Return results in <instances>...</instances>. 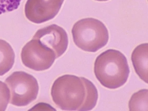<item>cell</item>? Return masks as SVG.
<instances>
[{
  "label": "cell",
  "mask_w": 148,
  "mask_h": 111,
  "mask_svg": "<svg viewBox=\"0 0 148 111\" xmlns=\"http://www.w3.org/2000/svg\"><path fill=\"white\" fill-rule=\"evenodd\" d=\"M10 99V91L8 86L0 81V111L5 110Z\"/></svg>",
  "instance_id": "12"
},
{
  "label": "cell",
  "mask_w": 148,
  "mask_h": 111,
  "mask_svg": "<svg viewBox=\"0 0 148 111\" xmlns=\"http://www.w3.org/2000/svg\"><path fill=\"white\" fill-rule=\"evenodd\" d=\"M5 84L10 91L11 104L26 106L37 99L39 85L32 75L24 71H15L6 78Z\"/></svg>",
  "instance_id": "4"
},
{
  "label": "cell",
  "mask_w": 148,
  "mask_h": 111,
  "mask_svg": "<svg viewBox=\"0 0 148 111\" xmlns=\"http://www.w3.org/2000/svg\"><path fill=\"white\" fill-rule=\"evenodd\" d=\"M148 89H142L135 93L129 102L130 111H148Z\"/></svg>",
  "instance_id": "11"
},
{
  "label": "cell",
  "mask_w": 148,
  "mask_h": 111,
  "mask_svg": "<svg viewBox=\"0 0 148 111\" xmlns=\"http://www.w3.org/2000/svg\"><path fill=\"white\" fill-rule=\"evenodd\" d=\"M95 1H106L108 0H95Z\"/></svg>",
  "instance_id": "14"
},
{
  "label": "cell",
  "mask_w": 148,
  "mask_h": 111,
  "mask_svg": "<svg viewBox=\"0 0 148 111\" xmlns=\"http://www.w3.org/2000/svg\"><path fill=\"white\" fill-rule=\"evenodd\" d=\"M77 47L89 52H95L108 43L109 35L104 24L93 18H84L74 24L71 30Z\"/></svg>",
  "instance_id": "3"
},
{
  "label": "cell",
  "mask_w": 148,
  "mask_h": 111,
  "mask_svg": "<svg viewBox=\"0 0 148 111\" xmlns=\"http://www.w3.org/2000/svg\"><path fill=\"white\" fill-rule=\"evenodd\" d=\"M33 39L39 40L46 47L53 51L56 58L65 53L69 45L66 31L56 24L39 29L35 34Z\"/></svg>",
  "instance_id": "7"
},
{
  "label": "cell",
  "mask_w": 148,
  "mask_h": 111,
  "mask_svg": "<svg viewBox=\"0 0 148 111\" xmlns=\"http://www.w3.org/2000/svg\"><path fill=\"white\" fill-rule=\"evenodd\" d=\"M51 95L53 102L62 110L80 111L87 91L82 77L65 75L54 82Z\"/></svg>",
  "instance_id": "2"
},
{
  "label": "cell",
  "mask_w": 148,
  "mask_h": 111,
  "mask_svg": "<svg viewBox=\"0 0 148 111\" xmlns=\"http://www.w3.org/2000/svg\"><path fill=\"white\" fill-rule=\"evenodd\" d=\"M15 57L11 45L5 40L0 39V76L11 70L15 62Z\"/></svg>",
  "instance_id": "9"
},
{
  "label": "cell",
  "mask_w": 148,
  "mask_h": 111,
  "mask_svg": "<svg viewBox=\"0 0 148 111\" xmlns=\"http://www.w3.org/2000/svg\"><path fill=\"white\" fill-rule=\"evenodd\" d=\"M86 88L87 95L85 102L82 106L80 111H90L95 107L98 99V92L95 86L90 80L82 77Z\"/></svg>",
  "instance_id": "10"
},
{
  "label": "cell",
  "mask_w": 148,
  "mask_h": 111,
  "mask_svg": "<svg viewBox=\"0 0 148 111\" xmlns=\"http://www.w3.org/2000/svg\"><path fill=\"white\" fill-rule=\"evenodd\" d=\"M21 58L27 67L35 71H43L50 68L56 57L53 51L32 38L22 49Z\"/></svg>",
  "instance_id": "5"
},
{
  "label": "cell",
  "mask_w": 148,
  "mask_h": 111,
  "mask_svg": "<svg viewBox=\"0 0 148 111\" xmlns=\"http://www.w3.org/2000/svg\"><path fill=\"white\" fill-rule=\"evenodd\" d=\"M64 0H27L25 13L29 21L41 24L56 17Z\"/></svg>",
  "instance_id": "6"
},
{
  "label": "cell",
  "mask_w": 148,
  "mask_h": 111,
  "mask_svg": "<svg viewBox=\"0 0 148 111\" xmlns=\"http://www.w3.org/2000/svg\"><path fill=\"white\" fill-rule=\"evenodd\" d=\"M22 0H0V15L17 9Z\"/></svg>",
  "instance_id": "13"
},
{
  "label": "cell",
  "mask_w": 148,
  "mask_h": 111,
  "mask_svg": "<svg viewBox=\"0 0 148 111\" xmlns=\"http://www.w3.org/2000/svg\"><path fill=\"white\" fill-rule=\"evenodd\" d=\"M132 61L135 71L141 79L148 82V45L143 43L137 46L132 52Z\"/></svg>",
  "instance_id": "8"
},
{
  "label": "cell",
  "mask_w": 148,
  "mask_h": 111,
  "mask_svg": "<svg viewBox=\"0 0 148 111\" xmlns=\"http://www.w3.org/2000/svg\"><path fill=\"white\" fill-rule=\"evenodd\" d=\"M95 77L104 87L114 89L127 82L130 71L127 58L120 51L110 49L98 56L94 66Z\"/></svg>",
  "instance_id": "1"
}]
</instances>
